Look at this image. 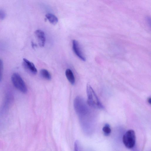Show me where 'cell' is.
I'll return each instance as SVG.
<instances>
[{"label": "cell", "instance_id": "obj_6", "mask_svg": "<svg viewBox=\"0 0 151 151\" xmlns=\"http://www.w3.org/2000/svg\"><path fill=\"white\" fill-rule=\"evenodd\" d=\"M35 33L40 46L41 47H44L46 40L44 32L41 30L38 29L35 31Z\"/></svg>", "mask_w": 151, "mask_h": 151}, {"label": "cell", "instance_id": "obj_7", "mask_svg": "<svg viewBox=\"0 0 151 151\" xmlns=\"http://www.w3.org/2000/svg\"><path fill=\"white\" fill-rule=\"evenodd\" d=\"M65 74L66 77L70 83L74 85L75 83V79L73 73L70 69H67L65 71Z\"/></svg>", "mask_w": 151, "mask_h": 151}, {"label": "cell", "instance_id": "obj_5", "mask_svg": "<svg viewBox=\"0 0 151 151\" xmlns=\"http://www.w3.org/2000/svg\"><path fill=\"white\" fill-rule=\"evenodd\" d=\"M72 44L73 49L75 53L81 60L85 61L86 58L78 42L76 40H73Z\"/></svg>", "mask_w": 151, "mask_h": 151}, {"label": "cell", "instance_id": "obj_14", "mask_svg": "<svg viewBox=\"0 0 151 151\" xmlns=\"http://www.w3.org/2000/svg\"><path fill=\"white\" fill-rule=\"evenodd\" d=\"M146 21L149 25H150V17H147L146 18Z\"/></svg>", "mask_w": 151, "mask_h": 151}, {"label": "cell", "instance_id": "obj_10", "mask_svg": "<svg viewBox=\"0 0 151 151\" xmlns=\"http://www.w3.org/2000/svg\"><path fill=\"white\" fill-rule=\"evenodd\" d=\"M102 130L104 135L106 136H108L110 134L111 132L110 126L107 124H106L103 127Z\"/></svg>", "mask_w": 151, "mask_h": 151}, {"label": "cell", "instance_id": "obj_13", "mask_svg": "<svg viewBox=\"0 0 151 151\" xmlns=\"http://www.w3.org/2000/svg\"><path fill=\"white\" fill-rule=\"evenodd\" d=\"M6 16V14L2 10H0V19H4Z\"/></svg>", "mask_w": 151, "mask_h": 151}, {"label": "cell", "instance_id": "obj_3", "mask_svg": "<svg viewBox=\"0 0 151 151\" xmlns=\"http://www.w3.org/2000/svg\"><path fill=\"white\" fill-rule=\"evenodd\" d=\"M122 140L125 146L127 148H133L135 144L136 136L135 132L132 129L127 131L124 135Z\"/></svg>", "mask_w": 151, "mask_h": 151}, {"label": "cell", "instance_id": "obj_1", "mask_svg": "<svg viewBox=\"0 0 151 151\" xmlns=\"http://www.w3.org/2000/svg\"><path fill=\"white\" fill-rule=\"evenodd\" d=\"M86 92L87 103L89 106L95 108L102 109L103 108L95 91L89 84L87 85Z\"/></svg>", "mask_w": 151, "mask_h": 151}, {"label": "cell", "instance_id": "obj_15", "mask_svg": "<svg viewBox=\"0 0 151 151\" xmlns=\"http://www.w3.org/2000/svg\"><path fill=\"white\" fill-rule=\"evenodd\" d=\"M147 101L150 104H151V98H149L147 100Z\"/></svg>", "mask_w": 151, "mask_h": 151}, {"label": "cell", "instance_id": "obj_9", "mask_svg": "<svg viewBox=\"0 0 151 151\" xmlns=\"http://www.w3.org/2000/svg\"><path fill=\"white\" fill-rule=\"evenodd\" d=\"M40 74L42 78L46 80H49L51 78L50 73L46 69H41L40 71Z\"/></svg>", "mask_w": 151, "mask_h": 151}, {"label": "cell", "instance_id": "obj_2", "mask_svg": "<svg viewBox=\"0 0 151 151\" xmlns=\"http://www.w3.org/2000/svg\"><path fill=\"white\" fill-rule=\"evenodd\" d=\"M11 80L13 85L17 89L23 93L27 92V86L19 74L14 73L12 76Z\"/></svg>", "mask_w": 151, "mask_h": 151}, {"label": "cell", "instance_id": "obj_12", "mask_svg": "<svg viewBox=\"0 0 151 151\" xmlns=\"http://www.w3.org/2000/svg\"><path fill=\"white\" fill-rule=\"evenodd\" d=\"M78 144L77 141L75 142L74 144V151H79Z\"/></svg>", "mask_w": 151, "mask_h": 151}, {"label": "cell", "instance_id": "obj_8", "mask_svg": "<svg viewBox=\"0 0 151 151\" xmlns=\"http://www.w3.org/2000/svg\"><path fill=\"white\" fill-rule=\"evenodd\" d=\"M45 17L49 22L55 25L56 24L58 21L57 17L52 14L48 13L47 14L45 15Z\"/></svg>", "mask_w": 151, "mask_h": 151}, {"label": "cell", "instance_id": "obj_4", "mask_svg": "<svg viewBox=\"0 0 151 151\" xmlns=\"http://www.w3.org/2000/svg\"><path fill=\"white\" fill-rule=\"evenodd\" d=\"M22 64L25 69L29 73L35 75L37 73V70L34 64L25 58L23 59Z\"/></svg>", "mask_w": 151, "mask_h": 151}, {"label": "cell", "instance_id": "obj_16", "mask_svg": "<svg viewBox=\"0 0 151 151\" xmlns=\"http://www.w3.org/2000/svg\"><path fill=\"white\" fill-rule=\"evenodd\" d=\"M32 47H35V46H36V45L33 42L32 43Z\"/></svg>", "mask_w": 151, "mask_h": 151}, {"label": "cell", "instance_id": "obj_11", "mask_svg": "<svg viewBox=\"0 0 151 151\" xmlns=\"http://www.w3.org/2000/svg\"><path fill=\"white\" fill-rule=\"evenodd\" d=\"M3 70V61L0 59V81L2 80Z\"/></svg>", "mask_w": 151, "mask_h": 151}]
</instances>
